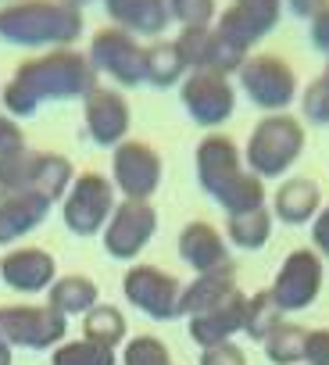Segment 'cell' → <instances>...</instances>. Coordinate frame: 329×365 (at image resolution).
Listing matches in <instances>:
<instances>
[{"mask_svg": "<svg viewBox=\"0 0 329 365\" xmlns=\"http://www.w3.org/2000/svg\"><path fill=\"white\" fill-rule=\"evenodd\" d=\"M283 326V312L279 304L272 301L268 290H258V294H247V304H244V336L265 344V336Z\"/></svg>", "mask_w": 329, "mask_h": 365, "instance_id": "cell-28", "label": "cell"}, {"mask_svg": "<svg viewBox=\"0 0 329 365\" xmlns=\"http://www.w3.org/2000/svg\"><path fill=\"white\" fill-rule=\"evenodd\" d=\"M122 365H176L172 361V351L164 347V340L150 336V333H140L132 340L122 344Z\"/></svg>", "mask_w": 329, "mask_h": 365, "instance_id": "cell-33", "label": "cell"}, {"mask_svg": "<svg viewBox=\"0 0 329 365\" xmlns=\"http://www.w3.org/2000/svg\"><path fill=\"white\" fill-rule=\"evenodd\" d=\"M164 165L147 140H125L111 150V182L122 201H150L161 190Z\"/></svg>", "mask_w": 329, "mask_h": 365, "instance_id": "cell-10", "label": "cell"}, {"mask_svg": "<svg viewBox=\"0 0 329 365\" xmlns=\"http://www.w3.org/2000/svg\"><path fill=\"white\" fill-rule=\"evenodd\" d=\"M201 365H247V351L236 340H226V344L204 347L201 351Z\"/></svg>", "mask_w": 329, "mask_h": 365, "instance_id": "cell-37", "label": "cell"}, {"mask_svg": "<svg viewBox=\"0 0 329 365\" xmlns=\"http://www.w3.org/2000/svg\"><path fill=\"white\" fill-rule=\"evenodd\" d=\"M51 201L33 194V190H22V194H11L0 201V247H15L19 240H26L33 230L43 226V219L51 215Z\"/></svg>", "mask_w": 329, "mask_h": 365, "instance_id": "cell-19", "label": "cell"}, {"mask_svg": "<svg viewBox=\"0 0 329 365\" xmlns=\"http://www.w3.org/2000/svg\"><path fill=\"white\" fill-rule=\"evenodd\" d=\"M226 215H240V212H254V208H268V190L265 179H258L254 172H244L233 187L215 201Z\"/></svg>", "mask_w": 329, "mask_h": 365, "instance_id": "cell-29", "label": "cell"}, {"mask_svg": "<svg viewBox=\"0 0 329 365\" xmlns=\"http://www.w3.org/2000/svg\"><path fill=\"white\" fill-rule=\"evenodd\" d=\"M51 365H118V354L104 344H93L86 336L65 340L51 351Z\"/></svg>", "mask_w": 329, "mask_h": 365, "instance_id": "cell-30", "label": "cell"}, {"mask_svg": "<svg viewBox=\"0 0 329 365\" xmlns=\"http://www.w3.org/2000/svg\"><path fill=\"white\" fill-rule=\"evenodd\" d=\"M244 304H247V294L240 290V294H233L229 301H222L219 308L201 312V315H190V319H187L190 340H194L201 351L233 340L236 333H244Z\"/></svg>", "mask_w": 329, "mask_h": 365, "instance_id": "cell-20", "label": "cell"}, {"mask_svg": "<svg viewBox=\"0 0 329 365\" xmlns=\"http://www.w3.org/2000/svg\"><path fill=\"white\" fill-rule=\"evenodd\" d=\"M308 147V129L297 115L283 111V115H261L258 125L247 136L244 147V165L247 172H254L258 179H283L304 154Z\"/></svg>", "mask_w": 329, "mask_h": 365, "instance_id": "cell-3", "label": "cell"}, {"mask_svg": "<svg viewBox=\"0 0 329 365\" xmlns=\"http://www.w3.org/2000/svg\"><path fill=\"white\" fill-rule=\"evenodd\" d=\"M236 90L265 115H283L301 97L297 72L279 54H251L236 72Z\"/></svg>", "mask_w": 329, "mask_h": 365, "instance_id": "cell-5", "label": "cell"}, {"mask_svg": "<svg viewBox=\"0 0 329 365\" xmlns=\"http://www.w3.org/2000/svg\"><path fill=\"white\" fill-rule=\"evenodd\" d=\"M169 11L179 29H212L219 19V0H169Z\"/></svg>", "mask_w": 329, "mask_h": 365, "instance_id": "cell-34", "label": "cell"}, {"mask_svg": "<svg viewBox=\"0 0 329 365\" xmlns=\"http://www.w3.org/2000/svg\"><path fill=\"white\" fill-rule=\"evenodd\" d=\"M86 33L83 11L61 0H11L0 8V43L22 51H68Z\"/></svg>", "mask_w": 329, "mask_h": 365, "instance_id": "cell-2", "label": "cell"}, {"mask_svg": "<svg viewBox=\"0 0 329 365\" xmlns=\"http://www.w3.org/2000/svg\"><path fill=\"white\" fill-rule=\"evenodd\" d=\"M233 294H240V283H236V269L233 262L222 265V269H212V272H201L194 276V283L183 287V315H201V312H212L219 308L222 301H229Z\"/></svg>", "mask_w": 329, "mask_h": 365, "instance_id": "cell-21", "label": "cell"}, {"mask_svg": "<svg viewBox=\"0 0 329 365\" xmlns=\"http://www.w3.org/2000/svg\"><path fill=\"white\" fill-rule=\"evenodd\" d=\"M157 233V212L150 201H118L111 222L100 233L104 255L115 262H136Z\"/></svg>", "mask_w": 329, "mask_h": 365, "instance_id": "cell-12", "label": "cell"}, {"mask_svg": "<svg viewBox=\"0 0 329 365\" xmlns=\"http://www.w3.org/2000/svg\"><path fill=\"white\" fill-rule=\"evenodd\" d=\"M233 8L244 11L261 29V36H268V33H276V26L286 11V0H233Z\"/></svg>", "mask_w": 329, "mask_h": 365, "instance_id": "cell-35", "label": "cell"}, {"mask_svg": "<svg viewBox=\"0 0 329 365\" xmlns=\"http://www.w3.org/2000/svg\"><path fill=\"white\" fill-rule=\"evenodd\" d=\"M304 365H329V329H308Z\"/></svg>", "mask_w": 329, "mask_h": 365, "instance_id": "cell-38", "label": "cell"}, {"mask_svg": "<svg viewBox=\"0 0 329 365\" xmlns=\"http://www.w3.org/2000/svg\"><path fill=\"white\" fill-rule=\"evenodd\" d=\"M22 150H26L22 122L11 118L8 111H0V158H11V154H22Z\"/></svg>", "mask_w": 329, "mask_h": 365, "instance_id": "cell-36", "label": "cell"}, {"mask_svg": "<svg viewBox=\"0 0 329 365\" xmlns=\"http://www.w3.org/2000/svg\"><path fill=\"white\" fill-rule=\"evenodd\" d=\"M61 4H68V8H75V11H83L86 4H93V0H61Z\"/></svg>", "mask_w": 329, "mask_h": 365, "instance_id": "cell-43", "label": "cell"}, {"mask_svg": "<svg viewBox=\"0 0 329 365\" xmlns=\"http://www.w3.org/2000/svg\"><path fill=\"white\" fill-rule=\"evenodd\" d=\"M83 125L86 136L97 147H118L129 140V125H132V108L125 101V93L118 86H97L93 93L83 97Z\"/></svg>", "mask_w": 329, "mask_h": 365, "instance_id": "cell-14", "label": "cell"}, {"mask_svg": "<svg viewBox=\"0 0 329 365\" xmlns=\"http://www.w3.org/2000/svg\"><path fill=\"white\" fill-rule=\"evenodd\" d=\"M118 208L115 182L100 172H75L68 194L61 197V222L72 237H100Z\"/></svg>", "mask_w": 329, "mask_h": 365, "instance_id": "cell-4", "label": "cell"}, {"mask_svg": "<svg viewBox=\"0 0 329 365\" xmlns=\"http://www.w3.org/2000/svg\"><path fill=\"white\" fill-rule=\"evenodd\" d=\"M322 283H325V265H322V255H315L311 247H293L283 262H279V272L268 287L272 301L279 304V312H304L318 301L322 294Z\"/></svg>", "mask_w": 329, "mask_h": 365, "instance_id": "cell-11", "label": "cell"}, {"mask_svg": "<svg viewBox=\"0 0 329 365\" xmlns=\"http://www.w3.org/2000/svg\"><path fill=\"white\" fill-rule=\"evenodd\" d=\"M236 97H240L236 83L222 72H212V68L187 72V79L179 83V104L190 115V122L201 129L226 125L236 111Z\"/></svg>", "mask_w": 329, "mask_h": 365, "instance_id": "cell-8", "label": "cell"}, {"mask_svg": "<svg viewBox=\"0 0 329 365\" xmlns=\"http://www.w3.org/2000/svg\"><path fill=\"white\" fill-rule=\"evenodd\" d=\"M304 344H308V329L297 322H283L265 336V358L272 365H304Z\"/></svg>", "mask_w": 329, "mask_h": 365, "instance_id": "cell-27", "label": "cell"}, {"mask_svg": "<svg viewBox=\"0 0 329 365\" xmlns=\"http://www.w3.org/2000/svg\"><path fill=\"white\" fill-rule=\"evenodd\" d=\"M325 8H329V0H286V11H290L293 19H301V22L318 19Z\"/></svg>", "mask_w": 329, "mask_h": 365, "instance_id": "cell-41", "label": "cell"}, {"mask_svg": "<svg viewBox=\"0 0 329 365\" xmlns=\"http://www.w3.org/2000/svg\"><path fill=\"white\" fill-rule=\"evenodd\" d=\"M90 65L97 76H108L118 90H132L143 86V43L118 29V26H104L90 36V51H86Z\"/></svg>", "mask_w": 329, "mask_h": 365, "instance_id": "cell-9", "label": "cell"}, {"mask_svg": "<svg viewBox=\"0 0 329 365\" xmlns=\"http://www.w3.org/2000/svg\"><path fill=\"white\" fill-rule=\"evenodd\" d=\"M111 26L132 33L136 40H161L172 26L169 0H100Z\"/></svg>", "mask_w": 329, "mask_h": 365, "instance_id": "cell-16", "label": "cell"}, {"mask_svg": "<svg viewBox=\"0 0 329 365\" xmlns=\"http://www.w3.org/2000/svg\"><path fill=\"white\" fill-rule=\"evenodd\" d=\"M272 226H276V219L268 208L226 215V240H229V247H240V251H261L272 240Z\"/></svg>", "mask_w": 329, "mask_h": 365, "instance_id": "cell-25", "label": "cell"}, {"mask_svg": "<svg viewBox=\"0 0 329 365\" xmlns=\"http://www.w3.org/2000/svg\"><path fill=\"white\" fill-rule=\"evenodd\" d=\"M0 365H15V351L0 344Z\"/></svg>", "mask_w": 329, "mask_h": 365, "instance_id": "cell-42", "label": "cell"}, {"mask_svg": "<svg viewBox=\"0 0 329 365\" xmlns=\"http://www.w3.org/2000/svg\"><path fill=\"white\" fill-rule=\"evenodd\" d=\"M176 247H179L183 265H187V269H194L197 276H201V272H212V269L229 265V240H226V233H222V230H215V226H212V222H204V219L187 222V226L179 230Z\"/></svg>", "mask_w": 329, "mask_h": 365, "instance_id": "cell-17", "label": "cell"}, {"mask_svg": "<svg viewBox=\"0 0 329 365\" xmlns=\"http://www.w3.org/2000/svg\"><path fill=\"white\" fill-rule=\"evenodd\" d=\"M47 304H51L54 312H61L65 319H83L90 308L100 304V287H97L90 276H79V272L58 276L54 287L47 290Z\"/></svg>", "mask_w": 329, "mask_h": 365, "instance_id": "cell-23", "label": "cell"}, {"mask_svg": "<svg viewBox=\"0 0 329 365\" xmlns=\"http://www.w3.org/2000/svg\"><path fill=\"white\" fill-rule=\"evenodd\" d=\"M75 179V168L65 154L58 150H33L29 158V190L47 197L51 205H61V197L68 194Z\"/></svg>", "mask_w": 329, "mask_h": 365, "instance_id": "cell-22", "label": "cell"}, {"mask_svg": "<svg viewBox=\"0 0 329 365\" xmlns=\"http://www.w3.org/2000/svg\"><path fill=\"white\" fill-rule=\"evenodd\" d=\"M297 108H301V122H308V125H329V68L301 90Z\"/></svg>", "mask_w": 329, "mask_h": 365, "instance_id": "cell-32", "label": "cell"}, {"mask_svg": "<svg viewBox=\"0 0 329 365\" xmlns=\"http://www.w3.org/2000/svg\"><path fill=\"white\" fill-rule=\"evenodd\" d=\"M308 40H311V47H315L322 58H329V8H325L318 19L308 22Z\"/></svg>", "mask_w": 329, "mask_h": 365, "instance_id": "cell-40", "label": "cell"}, {"mask_svg": "<svg viewBox=\"0 0 329 365\" xmlns=\"http://www.w3.org/2000/svg\"><path fill=\"white\" fill-rule=\"evenodd\" d=\"M268 212L283 226H311V219L322 212V187L308 175H290L276 187Z\"/></svg>", "mask_w": 329, "mask_h": 365, "instance_id": "cell-18", "label": "cell"}, {"mask_svg": "<svg viewBox=\"0 0 329 365\" xmlns=\"http://www.w3.org/2000/svg\"><path fill=\"white\" fill-rule=\"evenodd\" d=\"M187 79V65L176 51V40H154L143 43V83L154 90H172Z\"/></svg>", "mask_w": 329, "mask_h": 365, "instance_id": "cell-24", "label": "cell"}, {"mask_svg": "<svg viewBox=\"0 0 329 365\" xmlns=\"http://www.w3.org/2000/svg\"><path fill=\"white\" fill-rule=\"evenodd\" d=\"M68 319L51 304H0V344L26 347V351H51L65 344Z\"/></svg>", "mask_w": 329, "mask_h": 365, "instance_id": "cell-7", "label": "cell"}, {"mask_svg": "<svg viewBox=\"0 0 329 365\" xmlns=\"http://www.w3.org/2000/svg\"><path fill=\"white\" fill-rule=\"evenodd\" d=\"M311 251L329 258V205H322V212L311 219Z\"/></svg>", "mask_w": 329, "mask_h": 365, "instance_id": "cell-39", "label": "cell"}, {"mask_svg": "<svg viewBox=\"0 0 329 365\" xmlns=\"http://www.w3.org/2000/svg\"><path fill=\"white\" fill-rule=\"evenodd\" d=\"M4 197H11V190H8V179H4V172H0V201Z\"/></svg>", "mask_w": 329, "mask_h": 365, "instance_id": "cell-44", "label": "cell"}, {"mask_svg": "<svg viewBox=\"0 0 329 365\" xmlns=\"http://www.w3.org/2000/svg\"><path fill=\"white\" fill-rule=\"evenodd\" d=\"M4 4H11V0H0V8H4Z\"/></svg>", "mask_w": 329, "mask_h": 365, "instance_id": "cell-45", "label": "cell"}, {"mask_svg": "<svg viewBox=\"0 0 329 365\" xmlns=\"http://www.w3.org/2000/svg\"><path fill=\"white\" fill-rule=\"evenodd\" d=\"M122 297L154 322H172L183 315V283L150 262H132L125 269Z\"/></svg>", "mask_w": 329, "mask_h": 365, "instance_id": "cell-6", "label": "cell"}, {"mask_svg": "<svg viewBox=\"0 0 329 365\" xmlns=\"http://www.w3.org/2000/svg\"><path fill=\"white\" fill-rule=\"evenodd\" d=\"M90 58L75 47L68 51H47L15 68V76L0 86V104L11 118H33L40 104H61V101H83L100 83Z\"/></svg>", "mask_w": 329, "mask_h": 365, "instance_id": "cell-1", "label": "cell"}, {"mask_svg": "<svg viewBox=\"0 0 329 365\" xmlns=\"http://www.w3.org/2000/svg\"><path fill=\"white\" fill-rule=\"evenodd\" d=\"M194 172H197V187H201L212 201H219V197L233 187V182L247 172L244 150L236 147L233 136H226V133H208V136L197 143V150H194Z\"/></svg>", "mask_w": 329, "mask_h": 365, "instance_id": "cell-13", "label": "cell"}, {"mask_svg": "<svg viewBox=\"0 0 329 365\" xmlns=\"http://www.w3.org/2000/svg\"><path fill=\"white\" fill-rule=\"evenodd\" d=\"M58 279V258L43 247H8L0 255V283L15 294H47Z\"/></svg>", "mask_w": 329, "mask_h": 365, "instance_id": "cell-15", "label": "cell"}, {"mask_svg": "<svg viewBox=\"0 0 329 365\" xmlns=\"http://www.w3.org/2000/svg\"><path fill=\"white\" fill-rule=\"evenodd\" d=\"M83 336L115 351L118 344L129 340V322H125V315H122L118 304H104V301H100L97 308H90V312L83 315Z\"/></svg>", "mask_w": 329, "mask_h": 365, "instance_id": "cell-26", "label": "cell"}, {"mask_svg": "<svg viewBox=\"0 0 329 365\" xmlns=\"http://www.w3.org/2000/svg\"><path fill=\"white\" fill-rule=\"evenodd\" d=\"M176 51H179L187 72H204V68H212V58H215V29H179Z\"/></svg>", "mask_w": 329, "mask_h": 365, "instance_id": "cell-31", "label": "cell"}]
</instances>
